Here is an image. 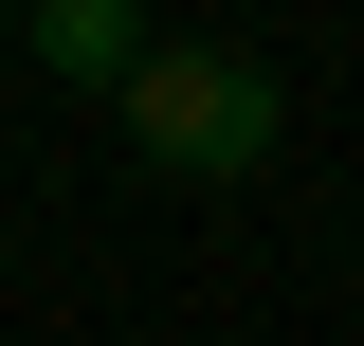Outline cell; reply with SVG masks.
<instances>
[{"label": "cell", "instance_id": "6da1fadb", "mask_svg": "<svg viewBox=\"0 0 364 346\" xmlns=\"http://www.w3.org/2000/svg\"><path fill=\"white\" fill-rule=\"evenodd\" d=\"M128 146H146V164H182V182H237V164L273 146V73H255V55H200V37H146Z\"/></svg>", "mask_w": 364, "mask_h": 346}, {"label": "cell", "instance_id": "7a4b0ae2", "mask_svg": "<svg viewBox=\"0 0 364 346\" xmlns=\"http://www.w3.org/2000/svg\"><path fill=\"white\" fill-rule=\"evenodd\" d=\"M37 55H55V73H109V91H128V73H146V19H128V0H37Z\"/></svg>", "mask_w": 364, "mask_h": 346}]
</instances>
